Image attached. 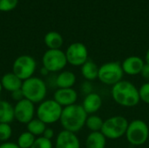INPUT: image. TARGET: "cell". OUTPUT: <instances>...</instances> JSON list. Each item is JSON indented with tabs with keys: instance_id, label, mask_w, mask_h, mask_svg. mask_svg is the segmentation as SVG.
Wrapping results in <instances>:
<instances>
[{
	"instance_id": "4fadbf2b",
	"label": "cell",
	"mask_w": 149,
	"mask_h": 148,
	"mask_svg": "<svg viewBox=\"0 0 149 148\" xmlns=\"http://www.w3.org/2000/svg\"><path fill=\"white\" fill-rule=\"evenodd\" d=\"M55 148H80V142L76 133L63 130L57 135Z\"/></svg>"
},
{
	"instance_id": "e0dca14e",
	"label": "cell",
	"mask_w": 149,
	"mask_h": 148,
	"mask_svg": "<svg viewBox=\"0 0 149 148\" xmlns=\"http://www.w3.org/2000/svg\"><path fill=\"white\" fill-rule=\"evenodd\" d=\"M76 83V75L71 71H62L55 79L58 88H72Z\"/></svg>"
},
{
	"instance_id": "9c48e42d",
	"label": "cell",
	"mask_w": 149,
	"mask_h": 148,
	"mask_svg": "<svg viewBox=\"0 0 149 148\" xmlns=\"http://www.w3.org/2000/svg\"><path fill=\"white\" fill-rule=\"evenodd\" d=\"M43 67L49 72H62L65 65L68 64L65 52L62 50H47L42 58Z\"/></svg>"
},
{
	"instance_id": "ac0fdd59",
	"label": "cell",
	"mask_w": 149,
	"mask_h": 148,
	"mask_svg": "<svg viewBox=\"0 0 149 148\" xmlns=\"http://www.w3.org/2000/svg\"><path fill=\"white\" fill-rule=\"evenodd\" d=\"M107 138L101 132H91L86 140V148H105Z\"/></svg>"
},
{
	"instance_id": "9a60e30c",
	"label": "cell",
	"mask_w": 149,
	"mask_h": 148,
	"mask_svg": "<svg viewBox=\"0 0 149 148\" xmlns=\"http://www.w3.org/2000/svg\"><path fill=\"white\" fill-rule=\"evenodd\" d=\"M81 106L88 115H92L101 108L102 99L96 92H89L85 97Z\"/></svg>"
},
{
	"instance_id": "7a4b0ae2",
	"label": "cell",
	"mask_w": 149,
	"mask_h": 148,
	"mask_svg": "<svg viewBox=\"0 0 149 148\" xmlns=\"http://www.w3.org/2000/svg\"><path fill=\"white\" fill-rule=\"evenodd\" d=\"M87 117L82 106L74 104L63 108L59 121L64 130L76 133L86 126Z\"/></svg>"
},
{
	"instance_id": "277c9868",
	"label": "cell",
	"mask_w": 149,
	"mask_h": 148,
	"mask_svg": "<svg viewBox=\"0 0 149 148\" xmlns=\"http://www.w3.org/2000/svg\"><path fill=\"white\" fill-rule=\"evenodd\" d=\"M62 111L63 107L58 105L53 99H45L39 103L36 110V115L37 118L43 121L45 124L50 125L59 121Z\"/></svg>"
},
{
	"instance_id": "603a6c76",
	"label": "cell",
	"mask_w": 149,
	"mask_h": 148,
	"mask_svg": "<svg viewBox=\"0 0 149 148\" xmlns=\"http://www.w3.org/2000/svg\"><path fill=\"white\" fill-rule=\"evenodd\" d=\"M104 124V120L98 115L92 114L88 115L86 122V126L91 132H101L102 126Z\"/></svg>"
},
{
	"instance_id": "7c38bea8",
	"label": "cell",
	"mask_w": 149,
	"mask_h": 148,
	"mask_svg": "<svg viewBox=\"0 0 149 148\" xmlns=\"http://www.w3.org/2000/svg\"><path fill=\"white\" fill-rule=\"evenodd\" d=\"M53 99L64 108L76 104L78 92L73 88H58L53 94Z\"/></svg>"
},
{
	"instance_id": "4316f807",
	"label": "cell",
	"mask_w": 149,
	"mask_h": 148,
	"mask_svg": "<svg viewBox=\"0 0 149 148\" xmlns=\"http://www.w3.org/2000/svg\"><path fill=\"white\" fill-rule=\"evenodd\" d=\"M18 3V0H0V11H10Z\"/></svg>"
},
{
	"instance_id": "5bb4252c",
	"label": "cell",
	"mask_w": 149,
	"mask_h": 148,
	"mask_svg": "<svg viewBox=\"0 0 149 148\" xmlns=\"http://www.w3.org/2000/svg\"><path fill=\"white\" fill-rule=\"evenodd\" d=\"M145 64V61L141 57L130 56L124 59V61L121 63V67L124 74L134 76L141 74Z\"/></svg>"
},
{
	"instance_id": "d6986e66",
	"label": "cell",
	"mask_w": 149,
	"mask_h": 148,
	"mask_svg": "<svg viewBox=\"0 0 149 148\" xmlns=\"http://www.w3.org/2000/svg\"><path fill=\"white\" fill-rule=\"evenodd\" d=\"M14 120V106L6 100H0V123L10 124Z\"/></svg>"
},
{
	"instance_id": "6da1fadb",
	"label": "cell",
	"mask_w": 149,
	"mask_h": 148,
	"mask_svg": "<svg viewBox=\"0 0 149 148\" xmlns=\"http://www.w3.org/2000/svg\"><path fill=\"white\" fill-rule=\"evenodd\" d=\"M111 94L113 99L123 107H134L141 101L139 89L127 80H121L113 85Z\"/></svg>"
},
{
	"instance_id": "f1b7e54d",
	"label": "cell",
	"mask_w": 149,
	"mask_h": 148,
	"mask_svg": "<svg viewBox=\"0 0 149 148\" xmlns=\"http://www.w3.org/2000/svg\"><path fill=\"white\" fill-rule=\"evenodd\" d=\"M10 93H11V98H12V99L16 100L17 102H18V101L22 100L23 99H24V94H23V92H22L21 89L17 90V91H14V92H10Z\"/></svg>"
},
{
	"instance_id": "44dd1931",
	"label": "cell",
	"mask_w": 149,
	"mask_h": 148,
	"mask_svg": "<svg viewBox=\"0 0 149 148\" xmlns=\"http://www.w3.org/2000/svg\"><path fill=\"white\" fill-rule=\"evenodd\" d=\"M44 42L49 50H58L63 45L64 39L60 33L57 31H49L45 34Z\"/></svg>"
},
{
	"instance_id": "e575fe53",
	"label": "cell",
	"mask_w": 149,
	"mask_h": 148,
	"mask_svg": "<svg viewBox=\"0 0 149 148\" xmlns=\"http://www.w3.org/2000/svg\"><path fill=\"white\" fill-rule=\"evenodd\" d=\"M2 90H3V86H2V84H1V81H0V93L2 92Z\"/></svg>"
},
{
	"instance_id": "836d02e7",
	"label": "cell",
	"mask_w": 149,
	"mask_h": 148,
	"mask_svg": "<svg viewBox=\"0 0 149 148\" xmlns=\"http://www.w3.org/2000/svg\"><path fill=\"white\" fill-rule=\"evenodd\" d=\"M40 73H41L42 75H44V76H46V75L49 73V72H48L45 68H44V67H43V68H42V70L40 71Z\"/></svg>"
},
{
	"instance_id": "ffe728a7",
	"label": "cell",
	"mask_w": 149,
	"mask_h": 148,
	"mask_svg": "<svg viewBox=\"0 0 149 148\" xmlns=\"http://www.w3.org/2000/svg\"><path fill=\"white\" fill-rule=\"evenodd\" d=\"M99 66L92 60H87L81 66V74L87 81H94L98 79Z\"/></svg>"
},
{
	"instance_id": "1f68e13d",
	"label": "cell",
	"mask_w": 149,
	"mask_h": 148,
	"mask_svg": "<svg viewBox=\"0 0 149 148\" xmlns=\"http://www.w3.org/2000/svg\"><path fill=\"white\" fill-rule=\"evenodd\" d=\"M141 74V76H142L144 79H149V65L145 64V65H144V67H143V69H142Z\"/></svg>"
},
{
	"instance_id": "ba28073f",
	"label": "cell",
	"mask_w": 149,
	"mask_h": 148,
	"mask_svg": "<svg viewBox=\"0 0 149 148\" xmlns=\"http://www.w3.org/2000/svg\"><path fill=\"white\" fill-rule=\"evenodd\" d=\"M37 69V62L30 55H21L17 57L12 65V72L22 81L33 77Z\"/></svg>"
},
{
	"instance_id": "52a82bcc",
	"label": "cell",
	"mask_w": 149,
	"mask_h": 148,
	"mask_svg": "<svg viewBox=\"0 0 149 148\" xmlns=\"http://www.w3.org/2000/svg\"><path fill=\"white\" fill-rule=\"evenodd\" d=\"M124 72L119 62H107L99 68L98 79L107 85H114L123 80Z\"/></svg>"
},
{
	"instance_id": "5b68a950",
	"label": "cell",
	"mask_w": 149,
	"mask_h": 148,
	"mask_svg": "<svg viewBox=\"0 0 149 148\" xmlns=\"http://www.w3.org/2000/svg\"><path fill=\"white\" fill-rule=\"evenodd\" d=\"M128 120L123 116H113L104 120V124L101 129V133L107 139L118 140L126 135Z\"/></svg>"
},
{
	"instance_id": "8992f818",
	"label": "cell",
	"mask_w": 149,
	"mask_h": 148,
	"mask_svg": "<svg viewBox=\"0 0 149 148\" xmlns=\"http://www.w3.org/2000/svg\"><path fill=\"white\" fill-rule=\"evenodd\" d=\"M125 136L131 145L141 146L145 144L148 140V126L145 121L141 120H134L128 124Z\"/></svg>"
},
{
	"instance_id": "8fae6325",
	"label": "cell",
	"mask_w": 149,
	"mask_h": 148,
	"mask_svg": "<svg viewBox=\"0 0 149 148\" xmlns=\"http://www.w3.org/2000/svg\"><path fill=\"white\" fill-rule=\"evenodd\" d=\"M34 105L35 104L26 99H23L22 100L17 102L14 106L15 120L21 124L27 125L31 120L34 119L36 113Z\"/></svg>"
},
{
	"instance_id": "f546056e",
	"label": "cell",
	"mask_w": 149,
	"mask_h": 148,
	"mask_svg": "<svg viewBox=\"0 0 149 148\" xmlns=\"http://www.w3.org/2000/svg\"><path fill=\"white\" fill-rule=\"evenodd\" d=\"M42 136L44 138L47 139V140H52V138L54 137V131H53V129L52 128H50V127H46V129L45 130V132H44V133H43Z\"/></svg>"
},
{
	"instance_id": "7402d4cb",
	"label": "cell",
	"mask_w": 149,
	"mask_h": 148,
	"mask_svg": "<svg viewBox=\"0 0 149 148\" xmlns=\"http://www.w3.org/2000/svg\"><path fill=\"white\" fill-rule=\"evenodd\" d=\"M26 126H26L27 132L31 133L35 137H41L45 130L46 129V124H45L38 118H34Z\"/></svg>"
},
{
	"instance_id": "484cf974",
	"label": "cell",
	"mask_w": 149,
	"mask_h": 148,
	"mask_svg": "<svg viewBox=\"0 0 149 148\" xmlns=\"http://www.w3.org/2000/svg\"><path fill=\"white\" fill-rule=\"evenodd\" d=\"M53 145L52 140L44 138L43 136L36 138L33 145L31 148H52Z\"/></svg>"
},
{
	"instance_id": "4dcf8cb0",
	"label": "cell",
	"mask_w": 149,
	"mask_h": 148,
	"mask_svg": "<svg viewBox=\"0 0 149 148\" xmlns=\"http://www.w3.org/2000/svg\"><path fill=\"white\" fill-rule=\"evenodd\" d=\"M0 148H19L17 143H13V142H3L0 145Z\"/></svg>"
},
{
	"instance_id": "2e32d148",
	"label": "cell",
	"mask_w": 149,
	"mask_h": 148,
	"mask_svg": "<svg viewBox=\"0 0 149 148\" xmlns=\"http://www.w3.org/2000/svg\"><path fill=\"white\" fill-rule=\"evenodd\" d=\"M0 81H1L3 89H5L6 91L10 92L21 89L22 85H23V81L17 76H16L13 72H8L4 74L1 78Z\"/></svg>"
},
{
	"instance_id": "30bf717a",
	"label": "cell",
	"mask_w": 149,
	"mask_h": 148,
	"mask_svg": "<svg viewBox=\"0 0 149 148\" xmlns=\"http://www.w3.org/2000/svg\"><path fill=\"white\" fill-rule=\"evenodd\" d=\"M67 63L72 66H82L88 60V50L79 42L71 44L65 51Z\"/></svg>"
},
{
	"instance_id": "cb8c5ba5",
	"label": "cell",
	"mask_w": 149,
	"mask_h": 148,
	"mask_svg": "<svg viewBox=\"0 0 149 148\" xmlns=\"http://www.w3.org/2000/svg\"><path fill=\"white\" fill-rule=\"evenodd\" d=\"M35 140H36V137L32 135L31 133L26 131V132L22 133L18 136L17 144L19 148H31L33 145Z\"/></svg>"
},
{
	"instance_id": "83f0119b",
	"label": "cell",
	"mask_w": 149,
	"mask_h": 148,
	"mask_svg": "<svg viewBox=\"0 0 149 148\" xmlns=\"http://www.w3.org/2000/svg\"><path fill=\"white\" fill-rule=\"evenodd\" d=\"M139 95L141 101L149 104V82L144 83L139 89Z\"/></svg>"
},
{
	"instance_id": "3957f363",
	"label": "cell",
	"mask_w": 149,
	"mask_h": 148,
	"mask_svg": "<svg viewBox=\"0 0 149 148\" xmlns=\"http://www.w3.org/2000/svg\"><path fill=\"white\" fill-rule=\"evenodd\" d=\"M21 90L24 99L33 104H39L44 101L47 94L46 83L42 79L34 76L23 81Z\"/></svg>"
},
{
	"instance_id": "d4e9b609",
	"label": "cell",
	"mask_w": 149,
	"mask_h": 148,
	"mask_svg": "<svg viewBox=\"0 0 149 148\" xmlns=\"http://www.w3.org/2000/svg\"><path fill=\"white\" fill-rule=\"evenodd\" d=\"M12 135V128L10 124L0 123V141L7 142Z\"/></svg>"
},
{
	"instance_id": "d6a6232c",
	"label": "cell",
	"mask_w": 149,
	"mask_h": 148,
	"mask_svg": "<svg viewBox=\"0 0 149 148\" xmlns=\"http://www.w3.org/2000/svg\"><path fill=\"white\" fill-rule=\"evenodd\" d=\"M145 63L149 65V48L148 49L147 52H146V56H145Z\"/></svg>"
}]
</instances>
